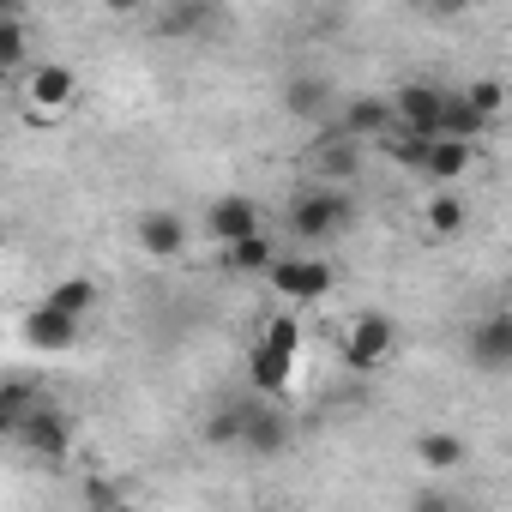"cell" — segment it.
Returning a JSON list of instances; mask_svg holds the SVG:
<instances>
[{
    "instance_id": "1",
    "label": "cell",
    "mask_w": 512,
    "mask_h": 512,
    "mask_svg": "<svg viewBox=\"0 0 512 512\" xmlns=\"http://www.w3.org/2000/svg\"><path fill=\"white\" fill-rule=\"evenodd\" d=\"M296 356H302V326H296L290 314H278V320L266 326V338L247 350V380H253V392H260V398H284V386H290V374H296Z\"/></svg>"
},
{
    "instance_id": "2",
    "label": "cell",
    "mask_w": 512,
    "mask_h": 512,
    "mask_svg": "<svg viewBox=\"0 0 512 512\" xmlns=\"http://www.w3.org/2000/svg\"><path fill=\"white\" fill-rule=\"evenodd\" d=\"M241 452L253 458L290 452V410L278 398H241Z\"/></svg>"
},
{
    "instance_id": "3",
    "label": "cell",
    "mask_w": 512,
    "mask_h": 512,
    "mask_svg": "<svg viewBox=\"0 0 512 512\" xmlns=\"http://www.w3.org/2000/svg\"><path fill=\"white\" fill-rule=\"evenodd\" d=\"M392 109H398V127H404V133H416V139H446L452 91H440V85H404V91L392 97Z\"/></svg>"
},
{
    "instance_id": "4",
    "label": "cell",
    "mask_w": 512,
    "mask_h": 512,
    "mask_svg": "<svg viewBox=\"0 0 512 512\" xmlns=\"http://www.w3.org/2000/svg\"><path fill=\"white\" fill-rule=\"evenodd\" d=\"M350 223V193H338V187H314V193H302L296 205H290V229L302 235V241H326V235H338Z\"/></svg>"
},
{
    "instance_id": "5",
    "label": "cell",
    "mask_w": 512,
    "mask_h": 512,
    "mask_svg": "<svg viewBox=\"0 0 512 512\" xmlns=\"http://www.w3.org/2000/svg\"><path fill=\"white\" fill-rule=\"evenodd\" d=\"M392 344H398V326H392L386 314H356L350 332H344V362H350L356 374H374V368H386Z\"/></svg>"
},
{
    "instance_id": "6",
    "label": "cell",
    "mask_w": 512,
    "mask_h": 512,
    "mask_svg": "<svg viewBox=\"0 0 512 512\" xmlns=\"http://www.w3.org/2000/svg\"><path fill=\"white\" fill-rule=\"evenodd\" d=\"M205 229H211V241H223V253H229V247H241V241L260 235V205H253L247 193H223V199H211Z\"/></svg>"
},
{
    "instance_id": "7",
    "label": "cell",
    "mask_w": 512,
    "mask_h": 512,
    "mask_svg": "<svg viewBox=\"0 0 512 512\" xmlns=\"http://www.w3.org/2000/svg\"><path fill=\"white\" fill-rule=\"evenodd\" d=\"M272 284L290 296V302H320L332 290V266L314 260V253H284V260L272 266Z\"/></svg>"
},
{
    "instance_id": "8",
    "label": "cell",
    "mask_w": 512,
    "mask_h": 512,
    "mask_svg": "<svg viewBox=\"0 0 512 512\" xmlns=\"http://www.w3.org/2000/svg\"><path fill=\"white\" fill-rule=\"evenodd\" d=\"M338 133H350L356 145H368V139H392L398 133V109H392V97H350L344 103V115H338Z\"/></svg>"
},
{
    "instance_id": "9",
    "label": "cell",
    "mask_w": 512,
    "mask_h": 512,
    "mask_svg": "<svg viewBox=\"0 0 512 512\" xmlns=\"http://www.w3.org/2000/svg\"><path fill=\"white\" fill-rule=\"evenodd\" d=\"M13 434H19V446H31L37 458H67V446H73V422H67L55 404H37Z\"/></svg>"
},
{
    "instance_id": "10",
    "label": "cell",
    "mask_w": 512,
    "mask_h": 512,
    "mask_svg": "<svg viewBox=\"0 0 512 512\" xmlns=\"http://www.w3.org/2000/svg\"><path fill=\"white\" fill-rule=\"evenodd\" d=\"M470 362L488 368V374L512 368V314H488V320L470 326Z\"/></svg>"
},
{
    "instance_id": "11",
    "label": "cell",
    "mask_w": 512,
    "mask_h": 512,
    "mask_svg": "<svg viewBox=\"0 0 512 512\" xmlns=\"http://www.w3.org/2000/svg\"><path fill=\"white\" fill-rule=\"evenodd\" d=\"M470 157H476V145H464V139H428V145H422V163H416V169H422V175H428L434 187H452V181H458V175L470 169Z\"/></svg>"
},
{
    "instance_id": "12",
    "label": "cell",
    "mask_w": 512,
    "mask_h": 512,
    "mask_svg": "<svg viewBox=\"0 0 512 512\" xmlns=\"http://www.w3.org/2000/svg\"><path fill=\"white\" fill-rule=\"evenodd\" d=\"M73 91H79V79H73L61 61H49V67H37V73H31V109H37V115L67 109V103H73Z\"/></svg>"
},
{
    "instance_id": "13",
    "label": "cell",
    "mask_w": 512,
    "mask_h": 512,
    "mask_svg": "<svg viewBox=\"0 0 512 512\" xmlns=\"http://www.w3.org/2000/svg\"><path fill=\"white\" fill-rule=\"evenodd\" d=\"M139 241H145L151 260H175V253L187 247V223H181L175 211H151V217L139 223Z\"/></svg>"
},
{
    "instance_id": "14",
    "label": "cell",
    "mask_w": 512,
    "mask_h": 512,
    "mask_svg": "<svg viewBox=\"0 0 512 512\" xmlns=\"http://www.w3.org/2000/svg\"><path fill=\"white\" fill-rule=\"evenodd\" d=\"M25 338H31L37 350H55V356H61V350H73V338H79V320H67V314H55V308L43 302V308L25 320Z\"/></svg>"
},
{
    "instance_id": "15",
    "label": "cell",
    "mask_w": 512,
    "mask_h": 512,
    "mask_svg": "<svg viewBox=\"0 0 512 512\" xmlns=\"http://www.w3.org/2000/svg\"><path fill=\"white\" fill-rule=\"evenodd\" d=\"M284 103H290V115H308V121H320V115L332 109V85H326L320 73H296V79L284 85Z\"/></svg>"
},
{
    "instance_id": "16",
    "label": "cell",
    "mask_w": 512,
    "mask_h": 512,
    "mask_svg": "<svg viewBox=\"0 0 512 512\" xmlns=\"http://www.w3.org/2000/svg\"><path fill=\"white\" fill-rule=\"evenodd\" d=\"M416 464L422 470H434V476H446V470H458L464 464V440L458 434H416Z\"/></svg>"
},
{
    "instance_id": "17",
    "label": "cell",
    "mask_w": 512,
    "mask_h": 512,
    "mask_svg": "<svg viewBox=\"0 0 512 512\" xmlns=\"http://www.w3.org/2000/svg\"><path fill=\"white\" fill-rule=\"evenodd\" d=\"M314 157H320V169H326L332 181H350V175H356V163H362V145H356L350 133H326Z\"/></svg>"
},
{
    "instance_id": "18",
    "label": "cell",
    "mask_w": 512,
    "mask_h": 512,
    "mask_svg": "<svg viewBox=\"0 0 512 512\" xmlns=\"http://www.w3.org/2000/svg\"><path fill=\"white\" fill-rule=\"evenodd\" d=\"M49 308L67 314V320H79V314L97 308V284H91V278H61V284L49 290Z\"/></svg>"
},
{
    "instance_id": "19",
    "label": "cell",
    "mask_w": 512,
    "mask_h": 512,
    "mask_svg": "<svg viewBox=\"0 0 512 512\" xmlns=\"http://www.w3.org/2000/svg\"><path fill=\"white\" fill-rule=\"evenodd\" d=\"M278 260H284V253H278V247H272L266 235H253V241L229 247V266H235V272H272Z\"/></svg>"
},
{
    "instance_id": "20",
    "label": "cell",
    "mask_w": 512,
    "mask_h": 512,
    "mask_svg": "<svg viewBox=\"0 0 512 512\" xmlns=\"http://www.w3.org/2000/svg\"><path fill=\"white\" fill-rule=\"evenodd\" d=\"M428 229L434 235H458L464 229V199L458 193H434L428 199Z\"/></svg>"
},
{
    "instance_id": "21",
    "label": "cell",
    "mask_w": 512,
    "mask_h": 512,
    "mask_svg": "<svg viewBox=\"0 0 512 512\" xmlns=\"http://www.w3.org/2000/svg\"><path fill=\"white\" fill-rule=\"evenodd\" d=\"M25 61V13H0V67Z\"/></svg>"
},
{
    "instance_id": "22",
    "label": "cell",
    "mask_w": 512,
    "mask_h": 512,
    "mask_svg": "<svg viewBox=\"0 0 512 512\" xmlns=\"http://www.w3.org/2000/svg\"><path fill=\"white\" fill-rule=\"evenodd\" d=\"M205 440H211V446H241V404H223V410L205 422Z\"/></svg>"
},
{
    "instance_id": "23",
    "label": "cell",
    "mask_w": 512,
    "mask_h": 512,
    "mask_svg": "<svg viewBox=\"0 0 512 512\" xmlns=\"http://www.w3.org/2000/svg\"><path fill=\"white\" fill-rule=\"evenodd\" d=\"M464 97H470V109H476V115H488V121H494V115H500V103H506V85H500V79H476Z\"/></svg>"
},
{
    "instance_id": "24",
    "label": "cell",
    "mask_w": 512,
    "mask_h": 512,
    "mask_svg": "<svg viewBox=\"0 0 512 512\" xmlns=\"http://www.w3.org/2000/svg\"><path fill=\"white\" fill-rule=\"evenodd\" d=\"M85 512H127V500H121V488L115 482H85Z\"/></svg>"
},
{
    "instance_id": "25",
    "label": "cell",
    "mask_w": 512,
    "mask_h": 512,
    "mask_svg": "<svg viewBox=\"0 0 512 512\" xmlns=\"http://www.w3.org/2000/svg\"><path fill=\"white\" fill-rule=\"evenodd\" d=\"M169 25H175V31H199V25H211V7H175Z\"/></svg>"
},
{
    "instance_id": "26",
    "label": "cell",
    "mask_w": 512,
    "mask_h": 512,
    "mask_svg": "<svg viewBox=\"0 0 512 512\" xmlns=\"http://www.w3.org/2000/svg\"><path fill=\"white\" fill-rule=\"evenodd\" d=\"M410 512H458V506H452V500H446V494H440V488L428 482V488H422V494L410 500Z\"/></svg>"
},
{
    "instance_id": "27",
    "label": "cell",
    "mask_w": 512,
    "mask_h": 512,
    "mask_svg": "<svg viewBox=\"0 0 512 512\" xmlns=\"http://www.w3.org/2000/svg\"><path fill=\"white\" fill-rule=\"evenodd\" d=\"M266 512H272V506H266Z\"/></svg>"
}]
</instances>
